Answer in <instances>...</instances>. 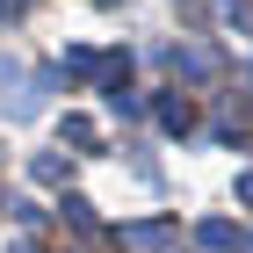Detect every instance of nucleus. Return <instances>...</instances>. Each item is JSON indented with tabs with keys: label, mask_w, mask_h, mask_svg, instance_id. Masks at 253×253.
I'll list each match as a JSON object with an SVG mask.
<instances>
[{
	"label": "nucleus",
	"mask_w": 253,
	"mask_h": 253,
	"mask_svg": "<svg viewBox=\"0 0 253 253\" xmlns=\"http://www.w3.org/2000/svg\"><path fill=\"white\" fill-rule=\"evenodd\" d=\"M188 116H195V109H188V94H159V123H167V130H188Z\"/></svg>",
	"instance_id": "nucleus-3"
},
{
	"label": "nucleus",
	"mask_w": 253,
	"mask_h": 253,
	"mask_svg": "<svg viewBox=\"0 0 253 253\" xmlns=\"http://www.w3.org/2000/svg\"><path fill=\"white\" fill-rule=\"evenodd\" d=\"M29 174H37L43 188H58V181H65V159H58V152H37V159H29Z\"/></svg>",
	"instance_id": "nucleus-4"
},
{
	"label": "nucleus",
	"mask_w": 253,
	"mask_h": 253,
	"mask_svg": "<svg viewBox=\"0 0 253 253\" xmlns=\"http://www.w3.org/2000/svg\"><path fill=\"white\" fill-rule=\"evenodd\" d=\"M0 87H15V58H0Z\"/></svg>",
	"instance_id": "nucleus-7"
},
{
	"label": "nucleus",
	"mask_w": 253,
	"mask_h": 253,
	"mask_svg": "<svg viewBox=\"0 0 253 253\" xmlns=\"http://www.w3.org/2000/svg\"><path fill=\"white\" fill-rule=\"evenodd\" d=\"M195 239H203L210 253H224V246H232V224H224V217H210V224H195Z\"/></svg>",
	"instance_id": "nucleus-5"
},
{
	"label": "nucleus",
	"mask_w": 253,
	"mask_h": 253,
	"mask_svg": "<svg viewBox=\"0 0 253 253\" xmlns=\"http://www.w3.org/2000/svg\"><path fill=\"white\" fill-rule=\"evenodd\" d=\"M239 203H253V174H239Z\"/></svg>",
	"instance_id": "nucleus-8"
},
{
	"label": "nucleus",
	"mask_w": 253,
	"mask_h": 253,
	"mask_svg": "<svg viewBox=\"0 0 253 253\" xmlns=\"http://www.w3.org/2000/svg\"><path fill=\"white\" fill-rule=\"evenodd\" d=\"M7 253H37V246H7Z\"/></svg>",
	"instance_id": "nucleus-9"
},
{
	"label": "nucleus",
	"mask_w": 253,
	"mask_h": 253,
	"mask_svg": "<svg viewBox=\"0 0 253 253\" xmlns=\"http://www.w3.org/2000/svg\"><path fill=\"white\" fill-rule=\"evenodd\" d=\"M101 7H116V0H101Z\"/></svg>",
	"instance_id": "nucleus-10"
},
{
	"label": "nucleus",
	"mask_w": 253,
	"mask_h": 253,
	"mask_svg": "<svg viewBox=\"0 0 253 253\" xmlns=\"http://www.w3.org/2000/svg\"><path fill=\"white\" fill-rule=\"evenodd\" d=\"M167 58H174V73H181V80H203V73H217V51H210V43H174Z\"/></svg>",
	"instance_id": "nucleus-2"
},
{
	"label": "nucleus",
	"mask_w": 253,
	"mask_h": 253,
	"mask_svg": "<svg viewBox=\"0 0 253 253\" xmlns=\"http://www.w3.org/2000/svg\"><path fill=\"white\" fill-rule=\"evenodd\" d=\"M65 137H73V145H101V130H94L87 116H65Z\"/></svg>",
	"instance_id": "nucleus-6"
},
{
	"label": "nucleus",
	"mask_w": 253,
	"mask_h": 253,
	"mask_svg": "<svg viewBox=\"0 0 253 253\" xmlns=\"http://www.w3.org/2000/svg\"><path fill=\"white\" fill-rule=\"evenodd\" d=\"M123 246H130V253H159V246H167V239H174V224H167V217H145V224H123Z\"/></svg>",
	"instance_id": "nucleus-1"
}]
</instances>
